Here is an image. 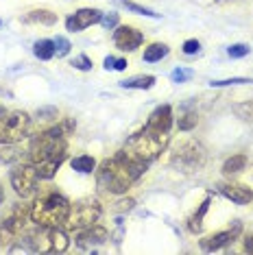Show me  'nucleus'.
Returning a JSON list of instances; mask_svg holds the SVG:
<instances>
[{"label": "nucleus", "instance_id": "f257e3e1", "mask_svg": "<svg viewBox=\"0 0 253 255\" xmlns=\"http://www.w3.org/2000/svg\"><path fill=\"white\" fill-rule=\"evenodd\" d=\"M74 129H77V123L72 118H66L50 129L39 131L31 140L26 159L35 166L39 179H44V181L55 179L59 166L68 157V135L74 133Z\"/></svg>", "mask_w": 253, "mask_h": 255}, {"label": "nucleus", "instance_id": "f03ea898", "mask_svg": "<svg viewBox=\"0 0 253 255\" xmlns=\"http://www.w3.org/2000/svg\"><path fill=\"white\" fill-rule=\"evenodd\" d=\"M144 164L129 159L123 150H118L114 157L103 159L101 166L96 168V183L107 194H125L137 179L146 172Z\"/></svg>", "mask_w": 253, "mask_h": 255}, {"label": "nucleus", "instance_id": "7ed1b4c3", "mask_svg": "<svg viewBox=\"0 0 253 255\" xmlns=\"http://www.w3.org/2000/svg\"><path fill=\"white\" fill-rule=\"evenodd\" d=\"M20 245L9 247L11 253H63L70 247V236L63 227H42L26 231L18 238Z\"/></svg>", "mask_w": 253, "mask_h": 255}, {"label": "nucleus", "instance_id": "20e7f679", "mask_svg": "<svg viewBox=\"0 0 253 255\" xmlns=\"http://www.w3.org/2000/svg\"><path fill=\"white\" fill-rule=\"evenodd\" d=\"M168 144H170V131H155L144 125L140 131H135L133 135L126 140V144L120 150H123L129 159L148 166L168 148Z\"/></svg>", "mask_w": 253, "mask_h": 255}, {"label": "nucleus", "instance_id": "39448f33", "mask_svg": "<svg viewBox=\"0 0 253 255\" xmlns=\"http://www.w3.org/2000/svg\"><path fill=\"white\" fill-rule=\"evenodd\" d=\"M70 207L72 203L68 201V196L57 190H48L39 194L31 205V220L42 227H63L70 216Z\"/></svg>", "mask_w": 253, "mask_h": 255}, {"label": "nucleus", "instance_id": "423d86ee", "mask_svg": "<svg viewBox=\"0 0 253 255\" xmlns=\"http://www.w3.org/2000/svg\"><path fill=\"white\" fill-rule=\"evenodd\" d=\"M28 220H31V205L15 203L0 218V247H11L18 238L24 234Z\"/></svg>", "mask_w": 253, "mask_h": 255}, {"label": "nucleus", "instance_id": "0eeeda50", "mask_svg": "<svg viewBox=\"0 0 253 255\" xmlns=\"http://www.w3.org/2000/svg\"><path fill=\"white\" fill-rule=\"evenodd\" d=\"M31 131V116L22 109L0 114V144L22 142Z\"/></svg>", "mask_w": 253, "mask_h": 255}, {"label": "nucleus", "instance_id": "6e6552de", "mask_svg": "<svg viewBox=\"0 0 253 255\" xmlns=\"http://www.w3.org/2000/svg\"><path fill=\"white\" fill-rule=\"evenodd\" d=\"M208 161V153L197 140H186L170 155V164L181 172H199Z\"/></svg>", "mask_w": 253, "mask_h": 255}, {"label": "nucleus", "instance_id": "1a4fd4ad", "mask_svg": "<svg viewBox=\"0 0 253 255\" xmlns=\"http://www.w3.org/2000/svg\"><path fill=\"white\" fill-rule=\"evenodd\" d=\"M103 216V207L101 203L96 199H81L77 203H72L70 207V216L66 220V229L70 231H79V229H85V227H92V225H96Z\"/></svg>", "mask_w": 253, "mask_h": 255}, {"label": "nucleus", "instance_id": "9d476101", "mask_svg": "<svg viewBox=\"0 0 253 255\" xmlns=\"http://www.w3.org/2000/svg\"><path fill=\"white\" fill-rule=\"evenodd\" d=\"M9 181L13 192L20 196V199H31V196L37 194V185H39V175L35 170V166L31 161H18L13 164V170L9 172Z\"/></svg>", "mask_w": 253, "mask_h": 255}, {"label": "nucleus", "instance_id": "9b49d317", "mask_svg": "<svg viewBox=\"0 0 253 255\" xmlns=\"http://www.w3.org/2000/svg\"><path fill=\"white\" fill-rule=\"evenodd\" d=\"M240 234H243V223H240V220H234L227 229H223V231H218V234H212L208 238H203V240L199 242V247H201V251H205V253L221 251V249L234 245V242L238 240Z\"/></svg>", "mask_w": 253, "mask_h": 255}, {"label": "nucleus", "instance_id": "f8f14e48", "mask_svg": "<svg viewBox=\"0 0 253 255\" xmlns=\"http://www.w3.org/2000/svg\"><path fill=\"white\" fill-rule=\"evenodd\" d=\"M109 240V231L103 227V225H92V227L79 229L77 236H74V245H77L81 251H94L96 247L105 245Z\"/></svg>", "mask_w": 253, "mask_h": 255}, {"label": "nucleus", "instance_id": "ddd939ff", "mask_svg": "<svg viewBox=\"0 0 253 255\" xmlns=\"http://www.w3.org/2000/svg\"><path fill=\"white\" fill-rule=\"evenodd\" d=\"M142 42H144V35L133 26H116L114 31V46L123 53H133L142 46Z\"/></svg>", "mask_w": 253, "mask_h": 255}, {"label": "nucleus", "instance_id": "4468645a", "mask_svg": "<svg viewBox=\"0 0 253 255\" xmlns=\"http://www.w3.org/2000/svg\"><path fill=\"white\" fill-rule=\"evenodd\" d=\"M101 15H103L101 9L83 7V9L74 11L72 15H68V18H66V28H68L70 33L85 31V28L92 26V24H99V22H101Z\"/></svg>", "mask_w": 253, "mask_h": 255}, {"label": "nucleus", "instance_id": "2eb2a0df", "mask_svg": "<svg viewBox=\"0 0 253 255\" xmlns=\"http://www.w3.org/2000/svg\"><path fill=\"white\" fill-rule=\"evenodd\" d=\"M216 190L236 205H247L253 201V190L245 183H218Z\"/></svg>", "mask_w": 253, "mask_h": 255}, {"label": "nucleus", "instance_id": "dca6fc26", "mask_svg": "<svg viewBox=\"0 0 253 255\" xmlns=\"http://www.w3.org/2000/svg\"><path fill=\"white\" fill-rule=\"evenodd\" d=\"M172 123H175V118H172V107L170 105H159V107L153 109L151 116H148L146 127H151V129H155V131H170Z\"/></svg>", "mask_w": 253, "mask_h": 255}, {"label": "nucleus", "instance_id": "f3484780", "mask_svg": "<svg viewBox=\"0 0 253 255\" xmlns=\"http://www.w3.org/2000/svg\"><path fill=\"white\" fill-rule=\"evenodd\" d=\"M57 20H59L57 13H53L50 9H33L20 18V22H24V24H44V26H55Z\"/></svg>", "mask_w": 253, "mask_h": 255}, {"label": "nucleus", "instance_id": "a211bd4d", "mask_svg": "<svg viewBox=\"0 0 253 255\" xmlns=\"http://www.w3.org/2000/svg\"><path fill=\"white\" fill-rule=\"evenodd\" d=\"M210 205H212V194L205 196L203 203L199 205V210L188 218V231L190 234H201V231H203V218H205V214H208Z\"/></svg>", "mask_w": 253, "mask_h": 255}, {"label": "nucleus", "instance_id": "6ab92c4d", "mask_svg": "<svg viewBox=\"0 0 253 255\" xmlns=\"http://www.w3.org/2000/svg\"><path fill=\"white\" fill-rule=\"evenodd\" d=\"M26 157V150L15 144H0V161L2 164H18Z\"/></svg>", "mask_w": 253, "mask_h": 255}, {"label": "nucleus", "instance_id": "aec40b11", "mask_svg": "<svg viewBox=\"0 0 253 255\" xmlns=\"http://www.w3.org/2000/svg\"><path fill=\"white\" fill-rule=\"evenodd\" d=\"M155 81L157 79H155L153 74H137V77L120 81V88H125V90H151L155 85Z\"/></svg>", "mask_w": 253, "mask_h": 255}, {"label": "nucleus", "instance_id": "412c9836", "mask_svg": "<svg viewBox=\"0 0 253 255\" xmlns=\"http://www.w3.org/2000/svg\"><path fill=\"white\" fill-rule=\"evenodd\" d=\"M33 55L39 61H48L55 57V39H39L33 44Z\"/></svg>", "mask_w": 253, "mask_h": 255}, {"label": "nucleus", "instance_id": "4be33fe9", "mask_svg": "<svg viewBox=\"0 0 253 255\" xmlns=\"http://www.w3.org/2000/svg\"><path fill=\"white\" fill-rule=\"evenodd\" d=\"M168 53H170L168 46L155 42V44H148L146 48H144V57H142V59H144L146 63H157V61H162Z\"/></svg>", "mask_w": 253, "mask_h": 255}, {"label": "nucleus", "instance_id": "5701e85b", "mask_svg": "<svg viewBox=\"0 0 253 255\" xmlns=\"http://www.w3.org/2000/svg\"><path fill=\"white\" fill-rule=\"evenodd\" d=\"M245 168H247V155L245 153H236L229 159H225V164H223V172H225V175H238V172H243Z\"/></svg>", "mask_w": 253, "mask_h": 255}, {"label": "nucleus", "instance_id": "b1692460", "mask_svg": "<svg viewBox=\"0 0 253 255\" xmlns=\"http://www.w3.org/2000/svg\"><path fill=\"white\" fill-rule=\"evenodd\" d=\"M72 170L81 172V175H90V172H96V159L92 155H79L70 161Z\"/></svg>", "mask_w": 253, "mask_h": 255}, {"label": "nucleus", "instance_id": "393cba45", "mask_svg": "<svg viewBox=\"0 0 253 255\" xmlns=\"http://www.w3.org/2000/svg\"><path fill=\"white\" fill-rule=\"evenodd\" d=\"M118 4H123V7L126 11H131V13H137V15H146V18H155V20H159L162 18V13H155L153 9H148V7H142V4H137V2H131V0H116Z\"/></svg>", "mask_w": 253, "mask_h": 255}, {"label": "nucleus", "instance_id": "a878e982", "mask_svg": "<svg viewBox=\"0 0 253 255\" xmlns=\"http://www.w3.org/2000/svg\"><path fill=\"white\" fill-rule=\"evenodd\" d=\"M253 79H245V77H232V79H216L210 81L212 88H229V85H251Z\"/></svg>", "mask_w": 253, "mask_h": 255}, {"label": "nucleus", "instance_id": "bb28decb", "mask_svg": "<svg viewBox=\"0 0 253 255\" xmlns=\"http://www.w3.org/2000/svg\"><path fill=\"white\" fill-rule=\"evenodd\" d=\"M199 123V116L194 114V112H188V114H183L181 118H179V123H177V129L179 131H192L194 127H197Z\"/></svg>", "mask_w": 253, "mask_h": 255}, {"label": "nucleus", "instance_id": "cd10ccee", "mask_svg": "<svg viewBox=\"0 0 253 255\" xmlns=\"http://www.w3.org/2000/svg\"><path fill=\"white\" fill-rule=\"evenodd\" d=\"M70 66L74 68V70H81V72H90L92 70V66H94V63H92V59L88 55H77L74 57V59L70 61Z\"/></svg>", "mask_w": 253, "mask_h": 255}, {"label": "nucleus", "instance_id": "c85d7f7f", "mask_svg": "<svg viewBox=\"0 0 253 255\" xmlns=\"http://www.w3.org/2000/svg\"><path fill=\"white\" fill-rule=\"evenodd\" d=\"M194 77V70H188V68H175V70L170 72V81L172 83H186Z\"/></svg>", "mask_w": 253, "mask_h": 255}, {"label": "nucleus", "instance_id": "c756f323", "mask_svg": "<svg viewBox=\"0 0 253 255\" xmlns=\"http://www.w3.org/2000/svg\"><path fill=\"white\" fill-rule=\"evenodd\" d=\"M251 53V48L247 44H232L227 48V55L232 57V59H243V57H247Z\"/></svg>", "mask_w": 253, "mask_h": 255}, {"label": "nucleus", "instance_id": "7c9ffc66", "mask_svg": "<svg viewBox=\"0 0 253 255\" xmlns=\"http://www.w3.org/2000/svg\"><path fill=\"white\" fill-rule=\"evenodd\" d=\"M70 48H72L70 42H68V39L63 37V35H59V37L55 39V57H57V59H61V57H66L68 53H70Z\"/></svg>", "mask_w": 253, "mask_h": 255}, {"label": "nucleus", "instance_id": "2f4dec72", "mask_svg": "<svg viewBox=\"0 0 253 255\" xmlns=\"http://www.w3.org/2000/svg\"><path fill=\"white\" fill-rule=\"evenodd\" d=\"M118 22H120V18H118L116 11H109V13H103V15H101V22H99V24H101L103 28H107V31H112V28L118 26Z\"/></svg>", "mask_w": 253, "mask_h": 255}, {"label": "nucleus", "instance_id": "473e14b6", "mask_svg": "<svg viewBox=\"0 0 253 255\" xmlns=\"http://www.w3.org/2000/svg\"><path fill=\"white\" fill-rule=\"evenodd\" d=\"M181 50H183V55H197L201 50V42L199 39H186L181 46Z\"/></svg>", "mask_w": 253, "mask_h": 255}, {"label": "nucleus", "instance_id": "72a5a7b5", "mask_svg": "<svg viewBox=\"0 0 253 255\" xmlns=\"http://www.w3.org/2000/svg\"><path fill=\"white\" fill-rule=\"evenodd\" d=\"M135 207V201L133 199H120L116 203V207H114V212H118V214H125V212H131Z\"/></svg>", "mask_w": 253, "mask_h": 255}, {"label": "nucleus", "instance_id": "f704fd0d", "mask_svg": "<svg viewBox=\"0 0 253 255\" xmlns=\"http://www.w3.org/2000/svg\"><path fill=\"white\" fill-rule=\"evenodd\" d=\"M35 116L39 120H53L57 118V107H39Z\"/></svg>", "mask_w": 253, "mask_h": 255}, {"label": "nucleus", "instance_id": "c9c22d12", "mask_svg": "<svg viewBox=\"0 0 253 255\" xmlns=\"http://www.w3.org/2000/svg\"><path fill=\"white\" fill-rule=\"evenodd\" d=\"M126 59H116V63H114V70H118V72H123V70H126Z\"/></svg>", "mask_w": 253, "mask_h": 255}, {"label": "nucleus", "instance_id": "e433bc0d", "mask_svg": "<svg viewBox=\"0 0 253 255\" xmlns=\"http://www.w3.org/2000/svg\"><path fill=\"white\" fill-rule=\"evenodd\" d=\"M114 63H116V57H105V61H103V66H105V70H114Z\"/></svg>", "mask_w": 253, "mask_h": 255}, {"label": "nucleus", "instance_id": "4c0bfd02", "mask_svg": "<svg viewBox=\"0 0 253 255\" xmlns=\"http://www.w3.org/2000/svg\"><path fill=\"white\" fill-rule=\"evenodd\" d=\"M245 251L247 253H253V234L245 238Z\"/></svg>", "mask_w": 253, "mask_h": 255}, {"label": "nucleus", "instance_id": "58836bf2", "mask_svg": "<svg viewBox=\"0 0 253 255\" xmlns=\"http://www.w3.org/2000/svg\"><path fill=\"white\" fill-rule=\"evenodd\" d=\"M0 96H11V94H9V92H7V90H4V88H2V85H0Z\"/></svg>", "mask_w": 253, "mask_h": 255}, {"label": "nucleus", "instance_id": "ea45409f", "mask_svg": "<svg viewBox=\"0 0 253 255\" xmlns=\"http://www.w3.org/2000/svg\"><path fill=\"white\" fill-rule=\"evenodd\" d=\"M2 201H4V190H2V185H0V205H2Z\"/></svg>", "mask_w": 253, "mask_h": 255}, {"label": "nucleus", "instance_id": "a19ab883", "mask_svg": "<svg viewBox=\"0 0 253 255\" xmlns=\"http://www.w3.org/2000/svg\"><path fill=\"white\" fill-rule=\"evenodd\" d=\"M2 112H4V107H0V114H2Z\"/></svg>", "mask_w": 253, "mask_h": 255}, {"label": "nucleus", "instance_id": "79ce46f5", "mask_svg": "<svg viewBox=\"0 0 253 255\" xmlns=\"http://www.w3.org/2000/svg\"><path fill=\"white\" fill-rule=\"evenodd\" d=\"M0 24H2V20H0Z\"/></svg>", "mask_w": 253, "mask_h": 255}]
</instances>
